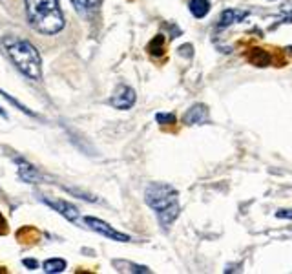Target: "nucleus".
I'll return each instance as SVG.
<instances>
[{"label":"nucleus","mask_w":292,"mask_h":274,"mask_svg":"<svg viewBox=\"0 0 292 274\" xmlns=\"http://www.w3.org/2000/svg\"><path fill=\"white\" fill-rule=\"evenodd\" d=\"M144 201L155 212L163 227L172 225L181 212L179 192L168 183H150L144 190Z\"/></svg>","instance_id":"nucleus-1"},{"label":"nucleus","mask_w":292,"mask_h":274,"mask_svg":"<svg viewBox=\"0 0 292 274\" xmlns=\"http://www.w3.org/2000/svg\"><path fill=\"white\" fill-rule=\"evenodd\" d=\"M28 22L39 33L55 35L64 28V17L59 0H24Z\"/></svg>","instance_id":"nucleus-2"},{"label":"nucleus","mask_w":292,"mask_h":274,"mask_svg":"<svg viewBox=\"0 0 292 274\" xmlns=\"http://www.w3.org/2000/svg\"><path fill=\"white\" fill-rule=\"evenodd\" d=\"M4 48H6L7 55L11 57L20 72L24 73L26 77L33 79V81H41L42 79V60L41 55L37 51V48L28 41L17 39V37H6L4 41Z\"/></svg>","instance_id":"nucleus-3"},{"label":"nucleus","mask_w":292,"mask_h":274,"mask_svg":"<svg viewBox=\"0 0 292 274\" xmlns=\"http://www.w3.org/2000/svg\"><path fill=\"white\" fill-rule=\"evenodd\" d=\"M84 223L91 228V230H95V232L102 234V236H106L108 239H114V241H123V243H128V241H131V238L128 236V234H123L119 232V230H115L112 225H108L106 221L99 220V218H91V216H88V218H84Z\"/></svg>","instance_id":"nucleus-4"},{"label":"nucleus","mask_w":292,"mask_h":274,"mask_svg":"<svg viewBox=\"0 0 292 274\" xmlns=\"http://www.w3.org/2000/svg\"><path fill=\"white\" fill-rule=\"evenodd\" d=\"M135 99H137L135 90L123 84V86H119V88L115 90L114 97L110 99V104L114 108H117V110H130L135 104Z\"/></svg>","instance_id":"nucleus-5"},{"label":"nucleus","mask_w":292,"mask_h":274,"mask_svg":"<svg viewBox=\"0 0 292 274\" xmlns=\"http://www.w3.org/2000/svg\"><path fill=\"white\" fill-rule=\"evenodd\" d=\"M210 119V113H209V108L205 106V104H194L186 110V113L183 115V123L188 126H199V125H207Z\"/></svg>","instance_id":"nucleus-6"},{"label":"nucleus","mask_w":292,"mask_h":274,"mask_svg":"<svg viewBox=\"0 0 292 274\" xmlns=\"http://www.w3.org/2000/svg\"><path fill=\"white\" fill-rule=\"evenodd\" d=\"M42 201L48 207L57 210L59 214H62L68 221H77L79 220V210L77 207H73L72 203L64 201V199H49V197H42Z\"/></svg>","instance_id":"nucleus-7"},{"label":"nucleus","mask_w":292,"mask_h":274,"mask_svg":"<svg viewBox=\"0 0 292 274\" xmlns=\"http://www.w3.org/2000/svg\"><path fill=\"white\" fill-rule=\"evenodd\" d=\"M247 17H249V9H225L219 17L217 30H225V28H228V26L245 20Z\"/></svg>","instance_id":"nucleus-8"},{"label":"nucleus","mask_w":292,"mask_h":274,"mask_svg":"<svg viewBox=\"0 0 292 274\" xmlns=\"http://www.w3.org/2000/svg\"><path fill=\"white\" fill-rule=\"evenodd\" d=\"M247 60H249L250 64L257 66V68H267V66L272 62L270 55H268L263 48H252V49H249V53H247Z\"/></svg>","instance_id":"nucleus-9"},{"label":"nucleus","mask_w":292,"mask_h":274,"mask_svg":"<svg viewBox=\"0 0 292 274\" xmlns=\"http://www.w3.org/2000/svg\"><path fill=\"white\" fill-rule=\"evenodd\" d=\"M72 4L75 6V9H77L81 15H89V13H93L99 9V6H101V0H72Z\"/></svg>","instance_id":"nucleus-10"},{"label":"nucleus","mask_w":292,"mask_h":274,"mask_svg":"<svg viewBox=\"0 0 292 274\" xmlns=\"http://www.w3.org/2000/svg\"><path fill=\"white\" fill-rule=\"evenodd\" d=\"M148 53L154 55V57H161V55H165V51H167V39H165V35H155L152 41H150L148 44Z\"/></svg>","instance_id":"nucleus-11"},{"label":"nucleus","mask_w":292,"mask_h":274,"mask_svg":"<svg viewBox=\"0 0 292 274\" xmlns=\"http://www.w3.org/2000/svg\"><path fill=\"white\" fill-rule=\"evenodd\" d=\"M190 13L196 18H205L210 11V2L209 0H190Z\"/></svg>","instance_id":"nucleus-12"},{"label":"nucleus","mask_w":292,"mask_h":274,"mask_svg":"<svg viewBox=\"0 0 292 274\" xmlns=\"http://www.w3.org/2000/svg\"><path fill=\"white\" fill-rule=\"evenodd\" d=\"M39 230L37 228H33V227H24V228H20L18 230V234H17V238H18V241L22 245H33L39 239Z\"/></svg>","instance_id":"nucleus-13"},{"label":"nucleus","mask_w":292,"mask_h":274,"mask_svg":"<svg viewBox=\"0 0 292 274\" xmlns=\"http://www.w3.org/2000/svg\"><path fill=\"white\" fill-rule=\"evenodd\" d=\"M18 165H20V167H18V176H20V178L24 179V181H28V183H33V181H35L37 179V170L33 167H31L30 163H26V161H18Z\"/></svg>","instance_id":"nucleus-14"},{"label":"nucleus","mask_w":292,"mask_h":274,"mask_svg":"<svg viewBox=\"0 0 292 274\" xmlns=\"http://www.w3.org/2000/svg\"><path fill=\"white\" fill-rule=\"evenodd\" d=\"M64 269H66V262L60 260V258H51V260L44 262V273L55 274V273H62Z\"/></svg>","instance_id":"nucleus-15"},{"label":"nucleus","mask_w":292,"mask_h":274,"mask_svg":"<svg viewBox=\"0 0 292 274\" xmlns=\"http://www.w3.org/2000/svg\"><path fill=\"white\" fill-rule=\"evenodd\" d=\"M114 265H115L117 269H119V267H126V269H123V273H143V274L150 273V269H148V267H144V265H135V263L119 262V260H115Z\"/></svg>","instance_id":"nucleus-16"},{"label":"nucleus","mask_w":292,"mask_h":274,"mask_svg":"<svg viewBox=\"0 0 292 274\" xmlns=\"http://www.w3.org/2000/svg\"><path fill=\"white\" fill-rule=\"evenodd\" d=\"M155 121L159 123V125H173L175 123V115L173 113H157L155 115Z\"/></svg>","instance_id":"nucleus-17"},{"label":"nucleus","mask_w":292,"mask_h":274,"mask_svg":"<svg viewBox=\"0 0 292 274\" xmlns=\"http://www.w3.org/2000/svg\"><path fill=\"white\" fill-rule=\"evenodd\" d=\"M0 95H2V97H6L7 101L11 102V104H15V106H18V108H20V110H22V112H24V113H28V115H33V112H30V110H28V108H26L24 104H20V102L15 101L13 97H9V95H7V93H6V91H2V90H0Z\"/></svg>","instance_id":"nucleus-18"},{"label":"nucleus","mask_w":292,"mask_h":274,"mask_svg":"<svg viewBox=\"0 0 292 274\" xmlns=\"http://www.w3.org/2000/svg\"><path fill=\"white\" fill-rule=\"evenodd\" d=\"M276 218L280 220H292V209H283L276 212Z\"/></svg>","instance_id":"nucleus-19"},{"label":"nucleus","mask_w":292,"mask_h":274,"mask_svg":"<svg viewBox=\"0 0 292 274\" xmlns=\"http://www.w3.org/2000/svg\"><path fill=\"white\" fill-rule=\"evenodd\" d=\"M22 263H24V267H28L30 271H35V269L39 267L37 260H33V258H24V260H22Z\"/></svg>","instance_id":"nucleus-20"},{"label":"nucleus","mask_w":292,"mask_h":274,"mask_svg":"<svg viewBox=\"0 0 292 274\" xmlns=\"http://www.w3.org/2000/svg\"><path fill=\"white\" fill-rule=\"evenodd\" d=\"M7 230H9V228H7V221H6V218L0 214V236H6Z\"/></svg>","instance_id":"nucleus-21"},{"label":"nucleus","mask_w":292,"mask_h":274,"mask_svg":"<svg viewBox=\"0 0 292 274\" xmlns=\"http://www.w3.org/2000/svg\"><path fill=\"white\" fill-rule=\"evenodd\" d=\"M188 49H192V46H188V44H185V46H181V48H179V53L183 55V57H190L192 51H188Z\"/></svg>","instance_id":"nucleus-22"},{"label":"nucleus","mask_w":292,"mask_h":274,"mask_svg":"<svg viewBox=\"0 0 292 274\" xmlns=\"http://www.w3.org/2000/svg\"><path fill=\"white\" fill-rule=\"evenodd\" d=\"M285 17L289 18V20H292V6H287L285 7Z\"/></svg>","instance_id":"nucleus-23"},{"label":"nucleus","mask_w":292,"mask_h":274,"mask_svg":"<svg viewBox=\"0 0 292 274\" xmlns=\"http://www.w3.org/2000/svg\"><path fill=\"white\" fill-rule=\"evenodd\" d=\"M0 115H2V117H4V119H6V112H4V110H2V108H0Z\"/></svg>","instance_id":"nucleus-24"},{"label":"nucleus","mask_w":292,"mask_h":274,"mask_svg":"<svg viewBox=\"0 0 292 274\" xmlns=\"http://www.w3.org/2000/svg\"><path fill=\"white\" fill-rule=\"evenodd\" d=\"M0 273H6V269H2V267H0Z\"/></svg>","instance_id":"nucleus-25"},{"label":"nucleus","mask_w":292,"mask_h":274,"mask_svg":"<svg viewBox=\"0 0 292 274\" xmlns=\"http://www.w3.org/2000/svg\"><path fill=\"white\" fill-rule=\"evenodd\" d=\"M291 51H292V48H291Z\"/></svg>","instance_id":"nucleus-26"}]
</instances>
